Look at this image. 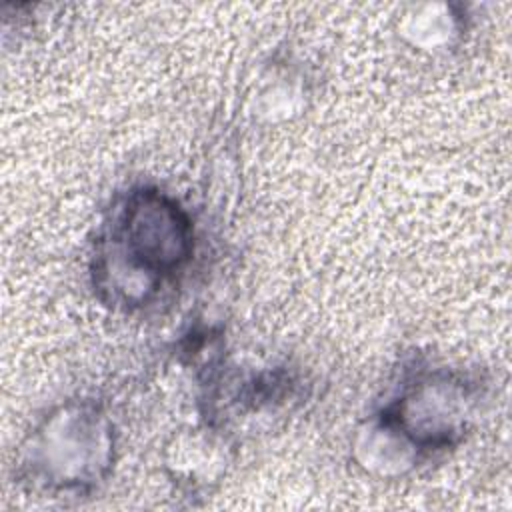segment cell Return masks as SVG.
Wrapping results in <instances>:
<instances>
[{
	"label": "cell",
	"instance_id": "obj_2",
	"mask_svg": "<svg viewBox=\"0 0 512 512\" xmlns=\"http://www.w3.org/2000/svg\"><path fill=\"white\" fill-rule=\"evenodd\" d=\"M112 454L114 434L106 414L90 402H68L34 428L24 466L36 484L82 490L106 478Z\"/></svg>",
	"mask_w": 512,
	"mask_h": 512
},
{
	"label": "cell",
	"instance_id": "obj_3",
	"mask_svg": "<svg viewBox=\"0 0 512 512\" xmlns=\"http://www.w3.org/2000/svg\"><path fill=\"white\" fill-rule=\"evenodd\" d=\"M470 414L472 392L450 372L420 376L380 412L418 450L454 444L466 432Z\"/></svg>",
	"mask_w": 512,
	"mask_h": 512
},
{
	"label": "cell",
	"instance_id": "obj_4",
	"mask_svg": "<svg viewBox=\"0 0 512 512\" xmlns=\"http://www.w3.org/2000/svg\"><path fill=\"white\" fill-rule=\"evenodd\" d=\"M418 448L384 416L370 418L354 438L356 462L372 474L402 476L418 460Z\"/></svg>",
	"mask_w": 512,
	"mask_h": 512
},
{
	"label": "cell",
	"instance_id": "obj_1",
	"mask_svg": "<svg viewBox=\"0 0 512 512\" xmlns=\"http://www.w3.org/2000/svg\"><path fill=\"white\" fill-rule=\"evenodd\" d=\"M194 250L188 214L154 188L132 190L118 216L114 254L100 256L96 284L112 300L142 304L160 278L182 268Z\"/></svg>",
	"mask_w": 512,
	"mask_h": 512
},
{
	"label": "cell",
	"instance_id": "obj_5",
	"mask_svg": "<svg viewBox=\"0 0 512 512\" xmlns=\"http://www.w3.org/2000/svg\"><path fill=\"white\" fill-rule=\"evenodd\" d=\"M400 32L420 50H440L450 46L458 34V16L448 4L414 6L402 18Z\"/></svg>",
	"mask_w": 512,
	"mask_h": 512
}]
</instances>
